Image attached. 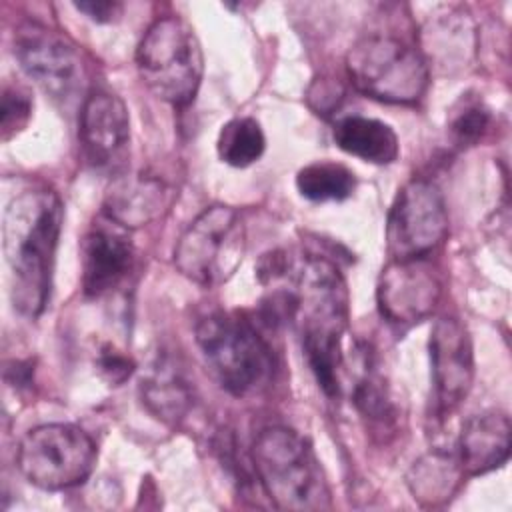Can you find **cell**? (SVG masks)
<instances>
[{
	"label": "cell",
	"mask_w": 512,
	"mask_h": 512,
	"mask_svg": "<svg viewBox=\"0 0 512 512\" xmlns=\"http://www.w3.org/2000/svg\"><path fill=\"white\" fill-rule=\"evenodd\" d=\"M256 478L272 506L290 512L332 508L330 488L312 444L292 428H264L250 450Z\"/></svg>",
	"instance_id": "cell-3"
},
{
	"label": "cell",
	"mask_w": 512,
	"mask_h": 512,
	"mask_svg": "<svg viewBox=\"0 0 512 512\" xmlns=\"http://www.w3.org/2000/svg\"><path fill=\"white\" fill-rule=\"evenodd\" d=\"M332 138L342 152L370 164H392L400 154L394 128L378 118L344 116L334 124Z\"/></svg>",
	"instance_id": "cell-19"
},
{
	"label": "cell",
	"mask_w": 512,
	"mask_h": 512,
	"mask_svg": "<svg viewBox=\"0 0 512 512\" xmlns=\"http://www.w3.org/2000/svg\"><path fill=\"white\" fill-rule=\"evenodd\" d=\"M448 234V212L442 192L424 178L408 180L388 210L386 252L390 260L426 258Z\"/></svg>",
	"instance_id": "cell-9"
},
{
	"label": "cell",
	"mask_w": 512,
	"mask_h": 512,
	"mask_svg": "<svg viewBox=\"0 0 512 512\" xmlns=\"http://www.w3.org/2000/svg\"><path fill=\"white\" fill-rule=\"evenodd\" d=\"M246 254V226L236 208L212 204L180 234L174 266L190 282L214 288L234 276Z\"/></svg>",
	"instance_id": "cell-7"
},
{
	"label": "cell",
	"mask_w": 512,
	"mask_h": 512,
	"mask_svg": "<svg viewBox=\"0 0 512 512\" xmlns=\"http://www.w3.org/2000/svg\"><path fill=\"white\" fill-rule=\"evenodd\" d=\"M78 142L90 168L120 174L130 148V114L120 96L108 90H92L82 100Z\"/></svg>",
	"instance_id": "cell-12"
},
{
	"label": "cell",
	"mask_w": 512,
	"mask_h": 512,
	"mask_svg": "<svg viewBox=\"0 0 512 512\" xmlns=\"http://www.w3.org/2000/svg\"><path fill=\"white\" fill-rule=\"evenodd\" d=\"M342 98H344V90L334 80H318L308 90L310 108L316 110V114H322V116L332 114L338 108Z\"/></svg>",
	"instance_id": "cell-27"
},
{
	"label": "cell",
	"mask_w": 512,
	"mask_h": 512,
	"mask_svg": "<svg viewBox=\"0 0 512 512\" xmlns=\"http://www.w3.org/2000/svg\"><path fill=\"white\" fill-rule=\"evenodd\" d=\"M134 368V360L110 344L102 346L96 354V370L110 386L124 384L132 376Z\"/></svg>",
	"instance_id": "cell-26"
},
{
	"label": "cell",
	"mask_w": 512,
	"mask_h": 512,
	"mask_svg": "<svg viewBox=\"0 0 512 512\" xmlns=\"http://www.w3.org/2000/svg\"><path fill=\"white\" fill-rule=\"evenodd\" d=\"M296 312L306 362L328 398L340 396L342 338L348 328L350 296L338 266L324 256H302L290 262Z\"/></svg>",
	"instance_id": "cell-2"
},
{
	"label": "cell",
	"mask_w": 512,
	"mask_h": 512,
	"mask_svg": "<svg viewBox=\"0 0 512 512\" xmlns=\"http://www.w3.org/2000/svg\"><path fill=\"white\" fill-rule=\"evenodd\" d=\"M416 46L428 68L458 72L476 54V24L462 6H438L422 22Z\"/></svg>",
	"instance_id": "cell-15"
},
{
	"label": "cell",
	"mask_w": 512,
	"mask_h": 512,
	"mask_svg": "<svg viewBox=\"0 0 512 512\" xmlns=\"http://www.w3.org/2000/svg\"><path fill=\"white\" fill-rule=\"evenodd\" d=\"M172 202V190L158 176L144 172L118 174L108 186L102 202L104 218L136 230L158 220Z\"/></svg>",
	"instance_id": "cell-16"
},
{
	"label": "cell",
	"mask_w": 512,
	"mask_h": 512,
	"mask_svg": "<svg viewBox=\"0 0 512 512\" xmlns=\"http://www.w3.org/2000/svg\"><path fill=\"white\" fill-rule=\"evenodd\" d=\"M136 68L148 90L176 106L194 102L204 74V56L194 28L180 16L154 20L136 46Z\"/></svg>",
	"instance_id": "cell-6"
},
{
	"label": "cell",
	"mask_w": 512,
	"mask_h": 512,
	"mask_svg": "<svg viewBox=\"0 0 512 512\" xmlns=\"http://www.w3.org/2000/svg\"><path fill=\"white\" fill-rule=\"evenodd\" d=\"M440 296V276L426 258L390 260L378 276V312L398 330H406L428 318L438 306Z\"/></svg>",
	"instance_id": "cell-11"
},
{
	"label": "cell",
	"mask_w": 512,
	"mask_h": 512,
	"mask_svg": "<svg viewBox=\"0 0 512 512\" xmlns=\"http://www.w3.org/2000/svg\"><path fill=\"white\" fill-rule=\"evenodd\" d=\"M32 108L34 100L30 92L18 84H4L2 90V118H0V128H2V140L8 142L14 138L18 132H22L30 118H32Z\"/></svg>",
	"instance_id": "cell-25"
},
{
	"label": "cell",
	"mask_w": 512,
	"mask_h": 512,
	"mask_svg": "<svg viewBox=\"0 0 512 512\" xmlns=\"http://www.w3.org/2000/svg\"><path fill=\"white\" fill-rule=\"evenodd\" d=\"M74 8L100 24L116 22L124 12V6L114 0H82V2H74Z\"/></svg>",
	"instance_id": "cell-28"
},
{
	"label": "cell",
	"mask_w": 512,
	"mask_h": 512,
	"mask_svg": "<svg viewBox=\"0 0 512 512\" xmlns=\"http://www.w3.org/2000/svg\"><path fill=\"white\" fill-rule=\"evenodd\" d=\"M64 204L56 190L34 184L10 198L2 218V250L10 298L26 318H38L50 298Z\"/></svg>",
	"instance_id": "cell-1"
},
{
	"label": "cell",
	"mask_w": 512,
	"mask_h": 512,
	"mask_svg": "<svg viewBox=\"0 0 512 512\" xmlns=\"http://www.w3.org/2000/svg\"><path fill=\"white\" fill-rule=\"evenodd\" d=\"M14 58L20 68L54 100L68 102L84 84V64L76 44L38 22L14 30Z\"/></svg>",
	"instance_id": "cell-10"
},
{
	"label": "cell",
	"mask_w": 512,
	"mask_h": 512,
	"mask_svg": "<svg viewBox=\"0 0 512 512\" xmlns=\"http://www.w3.org/2000/svg\"><path fill=\"white\" fill-rule=\"evenodd\" d=\"M346 72L354 88L386 104L412 106L430 84V68L416 42L394 32H366L346 54Z\"/></svg>",
	"instance_id": "cell-5"
},
{
	"label": "cell",
	"mask_w": 512,
	"mask_h": 512,
	"mask_svg": "<svg viewBox=\"0 0 512 512\" xmlns=\"http://www.w3.org/2000/svg\"><path fill=\"white\" fill-rule=\"evenodd\" d=\"M80 260L84 296L102 298L114 292L134 266V246L128 230L108 218L104 224H94L82 240Z\"/></svg>",
	"instance_id": "cell-14"
},
{
	"label": "cell",
	"mask_w": 512,
	"mask_h": 512,
	"mask_svg": "<svg viewBox=\"0 0 512 512\" xmlns=\"http://www.w3.org/2000/svg\"><path fill=\"white\" fill-rule=\"evenodd\" d=\"M490 120H492V114L482 100L462 96V100L454 106L448 120L450 138L462 148L474 146L486 134Z\"/></svg>",
	"instance_id": "cell-24"
},
{
	"label": "cell",
	"mask_w": 512,
	"mask_h": 512,
	"mask_svg": "<svg viewBox=\"0 0 512 512\" xmlns=\"http://www.w3.org/2000/svg\"><path fill=\"white\" fill-rule=\"evenodd\" d=\"M216 150L220 160L234 168H246L258 162L266 150V136L260 122L252 116L232 118L222 126Z\"/></svg>",
	"instance_id": "cell-23"
},
{
	"label": "cell",
	"mask_w": 512,
	"mask_h": 512,
	"mask_svg": "<svg viewBox=\"0 0 512 512\" xmlns=\"http://www.w3.org/2000/svg\"><path fill=\"white\" fill-rule=\"evenodd\" d=\"M98 458L92 436L76 424L50 422L30 428L18 442L16 466L36 488L58 492L88 480Z\"/></svg>",
	"instance_id": "cell-8"
},
{
	"label": "cell",
	"mask_w": 512,
	"mask_h": 512,
	"mask_svg": "<svg viewBox=\"0 0 512 512\" xmlns=\"http://www.w3.org/2000/svg\"><path fill=\"white\" fill-rule=\"evenodd\" d=\"M194 338L218 384L244 398L264 390L274 376V354L254 322L232 312H212L198 320Z\"/></svg>",
	"instance_id": "cell-4"
},
{
	"label": "cell",
	"mask_w": 512,
	"mask_h": 512,
	"mask_svg": "<svg viewBox=\"0 0 512 512\" xmlns=\"http://www.w3.org/2000/svg\"><path fill=\"white\" fill-rule=\"evenodd\" d=\"M358 372L352 386V400L358 412L372 422H384L394 416L384 376L378 370L376 354L368 344L358 346Z\"/></svg>",
	"instance_id": "cell-21"
},
{
	"label": "cell",
	"mask_w": 512,
	"mask_h": 512,
	"mask_svg": "<svg viewBox=\"0 0 512 512\" xmlns=\"http://www.w3.org/2000/svg\"><path fill=\"white\" fill-rule=\"evenodd\" d=\"M460 478L462 472L454 454L430 452L414 462L408 474V486L420 504L434 506L450 498Z\"/></svg>",
	"instance_id": "cell-20"
},
{
	"label": "cell",
	"mask_w": 512,
	"mask_h": 512,
	"mask_svg": "<svg viewBox=\"0 0 512 512\" xmlns=\"http://www.w3.org/2000/svg\"><path fill=\"white\" fill-rule=\"evenodd\" d=\"M428 352L434 410L444 420L462 404L474 382V346L468 328L454 316H440L430 330Z\"/></svg>",
	"instance_id": "cell-13"
},
{
	"label": "cell",
	"mask_w": 512,
	"mask_h": 512,
	"mask_svg": "<svg viewBox=\"0 0 512 512\" xmlns=\"http://www.w3.org/2000/svg\"><path fill=\"white\" fill-rule=\"evenodd\" d=\"M140 400L154 418L176 426L192 410L194 388L178 360L164 354L142 376Z\"/></svg>",
	"instance_id": "cell-18"
},
{
	"label": "cell",
	"mask_w": 512,
	"mask_h": 512,
	"mask_svg": "<svg viewBox=\"0 0 512 512\" xmlns=\"http://www.w3.org/2000/svg\"><path fill=\"white\" fill-rule=\"evenodd\" d=\"M296 188L310 202H342L356 190L354 172L338 162H310L296 172Z\"/></svg>",
	"instance_id": "cell-22"
},
{
	"label": "cell",
	"mask_w": 512,
	"mask_h": 512,
	"mask_svg": "<svg viewBox=\"0 0 512 512\" xmlns=\"http://www.w3.org/2000/svg\"><path fill=\"white\" fill-rule=\"evenodd\" d=\"M512 448V424L506 412L486 410L470 416L456 444L462 476H480L504 466Z\"/></svg>",
	"instance_id": "cell-17"
}]
</instances>
